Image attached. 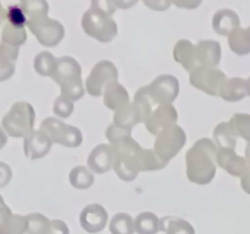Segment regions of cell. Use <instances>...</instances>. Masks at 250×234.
I'll return each mask as SVG.
<instances>
[{
  "mask_svg": "<svg viewBox=\"0 0 250 234\" xmlns=\"http://www.w3.org/2000/svg\"><path fill=\"white\" fill-rule=\"evenodd\" d=\"M229 124L236 132L237 136H241L250 143V115L234 114L229 119Z\"/></svg>",
  "mask_w": 250,
  "mask_h": 234,
  "instance_id": "d4e9b609",
  "label": "cell"
},
{
  "mask_svg": "<svg viewBox=\"0 0 250 234\" xmlns=\"http://www.w3.org/2000/svg\"><path fill=\"white\" fill-rule=\"evenodd\" d=\"M36 112L33 106L27 101L15 102L1 119V127L12 138H26L33 132Z\"/></svg>",
  "mask_w": 250,
  "mask_h": 234,
  "instance_id": "277c9868",
  "label": "cell"
},
{
  "mask_svg": "<svg viewBox=\"0 0 250 234\" xmlns=\"http://www.w3.org/2000/svg\"><path fill=\"white\" fill-rule=\"evenodd\" d=\"M11 214H12L11 211H10L9 207L5 205L4 199H2L1 195H0V224H1L2 222L7 218V217L11 216Z\"/></svg>",
  "mask_w": 250,
  "mask_h": 234,
  "instance_id": "836d02e7",
  "label": "cell"
},
{
  "mask_svg": "<svg viewBox=\"0 0 250 234\" xmlns=\"http://www.w3.org/2000/svg\"><path fill=\"white\" fill-rule=\"evenodd\" d=\"M167 163L164 162L154 150L146 149L143 150L141 158V171H158L164 168Z\"/></svg>",
  "mask_w": 250,
  "mask_h": 234,
  "instance_id": "83f0119b",
  "label": "cell"
},
{
  "mask_svg": "<svg viewBox=\"0 0 250 234\" xmlns=\"http://www.w3.org/2000/svg\"><path fill=\"white\" fill-rule=\"evenodd\" d=\"M149 95L154 104L171 105L180 92L177 78L171 75H163L156 78L150 85H146Z\"/></svg>",
  "mask_w": 250,
  "mask_h": 234,
  "instance_id": "9c48e42d",
  "label": "cell"
},
{
  "mask_svg": "<svg viewBox=\"0 0 250 234\" xmlns=\"http://www.w3.org/2000/svg\"><path fill=\"white\" fill-rule=\"evenodd\" d=\"M6 17V14H5L4 9L1 7V4H0V24L2 23V21H4V19Z\"/></svg>",
  "mask_w": 250,
  "mask_h": 234,
  "instance_id": "8d00e7d4",
  "label": "cell"
},
{
  "mask_svg": "<svg viewBox=\"0 0 250 234\" xmlns=\"http://www.w3.org/2000/svg\"><path fill=\"white\" fill-rule=\"evenodd\" d=\"M106 136L114 153L112 168L121 179L133 180L141 172V158L143 149L131 138V132L112 123L106 129Z\"/></svg>",
  "mask_w": 250,
  "mask_h": 234,
  "instance_id": "6da1fadb",
  "label": "cell"
},
{
  "mask_svg": "<svg viewBox=\"0 0 250 234\" xmlns=\"http://www.w3.org/2000/svg\"><path fill=\"white\" fill-rule=\"evenodd\" d=\"M139 122H144V116L142 110L134 101L132 104L125 105L124 107L115 111L114 124L125 131L131 132L134 124L139 123Z\"/></svg>",
  "mask_w": 250,
  "mask_h": 234,
  "instance_id": "4fadbf2b",
  "label": "cell"
},
{
  "mask_svg": "<svg viewBox=\"0 0 250 234\" xmlns=\"http://www.w3.org/2000/svg\"><path fill=\"white\" fill-rule=\"evenodd\" d=\"M173 55H175V60L178 61L187 71L192 72L195 68H198L194 48L189 41H180L173 51Z\"/></svg>",
  "mask_w": 250,
  "mask_h": 234,
  "instance_id": "ffe728a7",
  "label": "cell"
},
{
  "mask_svg": "<svg viewBox=\"0 0 250 234\" xmlns=\"http://www.w3.org/2000/svg\"><path fill=\"white\" fill-rule=\"evenodd\" d=\"M177 121V111L172 105H159L158 109L146 119V129L154 136H158L164 129L175 126Z\"/></svg>",
  "mask_w": 250,
  "mask_h": 234,
  "instance_id": "30bf717a",
  "label": "cell"
},
{
  "mask_svg": "<svg viewBox=\"0 0 250 234\" xmlns=\"http://www.w3.org/2000/svg\"><path fill=\"white\" fill-rule=\"evenodd\" d=\"M81 66L72 58H61L53 75V79L60 85L61 95L72 101L80 100L84 95L81 77Z\"/></svg>",
  "mask_w": 250,
  "mask_h": 234,
  "instance_id": "3957f363",
  "label": "cell"
},
{
  "mask_svg": "<svg viewBox=\"0 0 250 234\" xmlns=\"http://www.w3.org/2000/svg\"><path fill=\"white\" fill-rule=\"evenodd\" d=\"M222 71L214 67H198L190 72V84L209 95H219L222 83L226 80Z\"/></svg>",
  "mask_w": 250,
  "mask_h": 234,
  "instance_id": "52a82bcc",
  "label": "cell"
},
{
  "mask_svg": "<svg viewBox=\"0 0 250 234\" xmlns=\"http://www.w3.org/2000/svg\"><path fill=\"white\" fill-rule=\"evenodd\" d=\"M12 178V171L7 163L0 161V188H5Z\"/></svg>",
  "mask_w": 250,
  "mask_h": 234,
  "instance_id": "1f68e13d",
  "label": "cell"
},
{
  "mask_svg": "<svg viewBox=\"0 0 250 234\" xmlns=\"http://www.w3.org/2000/svg\"><path fill=\"white\" fill-rule=\"evenodd\" d=\"M198 55L197 58L204 67H215L219 65L220 58H221V51L220 45L217 43H199L198 45Z\"/></svg>",
  "mask_w": 250,
  "mask_h": 234,
  "instance_id": "d6986e66",
  "label": "cell"
},
{
  "mask_svg": "<svg viewBox=\"0 0 250 234\" xmlns=\"http://www.w3.org/2000/svg\"><path fill=\"white\" fill-rule=\"evenodd\" d=\"M216 161L220 167L226 170L229 175L234 177H242L248 166L246 158L237 155L234 153V149L229 148H221L217 151Z\"/></svg>",
  "mask_w": 250,
  "mask_h": 234,
  "instance_id": "7c38bea8",
  "label": "cell"
},
{
  "mask_svg": "<svg viewBox=\"0 0 250 234\" xmlns=\"http://www.w3.org/2000/svg\"><path fill=\"white\" fill-rule=\"evenodd\" d=\"M241 184L244 192L250 194V166H247L246 172L241 177Z\"/></svg>",
  "mask_w": 250,
  "mask_h": 234,
  "instance_id": "d6a6232c",
  "label": "cell"
},
{
  "mask_svg": "<svg viewBox=\"0 0 250 234\" xmlns=\"http://www.w3.org/2000/svg\"><path fill=\"white\" fill-rule=\"evenodd\" d=\"M104 104L110 110L117 111L128 104V93L117 80L109 83L104 90Z\"/></svg>",
  "mask_w": 250,
  "mask_h": 234,
  "instance_id": "e0dca14e",
  "label": "cell"
},
{
  "mask_svg": "<svg viewBox=\"0 0 250 234\" xmlns=\"http://www.w3.org/2000/svg\"><path fill=\"white\" fill-rule=\"evenodd\" d=\"M6 19L12 26L23 27V24L26 23V15H24L23 9L20 6L9 7L6 12Z\"/></svg>",
  "mask_w": 250,
  "mask_h": 234,
  "instance_id": "4dcf8cb0",
  "label": "cell"
},
{
  "mask_svg": "<svg viewBox=\"0 0 250 234\" xmlns=\"http://www.w3.org/2000/svg\"><path fill=\"white\" fill-rule=\"evenodd\" d=\"M7 143V134L6 132L2 129V127H0V150L6 145Z\"/></svg>",
  "mask_w": 250,
  "mask_h": 234,
  "instance_id": "e575fe53",
  "label": "cell"
},
{
  "mask_svg": "<svg viewBox=\"0 0 250 234\" xmlns=\"http://www.w3.org/2000/svg\"><path fill=\"white\" fill-rule=\"evenodd\" d=\"M247 83V93H248V95L250 97V78H248V79L246 80Z\"/></svg>",
  "mask_w": 250,
  "mask_h": 234,
  "instance_id": "74e56055",
  "label": "cell"
},
{
  "mask_svg": "<svg viewBox=\"0 0 250 234\" xmlns=\"http://www.w3.org/2000/svg\"><path fill=\"white\" fill-rule=\"evenodd\" d=\"M51 144L53 140L43 129L33 131L24 138V154L31 160L42 158L50 151Z\"/></svg>",
  "mask_w": 250,
  "mask_h": 234,
  "instance_id": "8fae6325",
  "label": "cell"
},
{
  "mask_svg": "<svg viewBox=\"0 0 250 234\" xmlns=\"http://www.w3.org/2000/svg\"><path fill=\"white\" fill-rule=\"evenodd\" d=\"M107 218V214L100 205H90L85 207L81 216L83 228L87 229L88 232L100 231L104 227L105 221Z\"/></svg>",
  "mask_w": 250,
  "mask_h": 234,
  "instance_id": "2e32d148",
  "label": "cell"
},
{
  "mask_svg": "<svg viewBox=\"0 0 250 234\" xmlns=\"http://www.w3.org/2000/svg\"><path fill=\"white\" fill-rule=\"evenodd\" d=\"M187 141V136L180 126H171L158 134L154 151L165 163L175 157Z\"/></svg>",
  "mask_w": 250,
  "mask_h": 234,
  "instance_id": "5b68a950",
  "label": "cell"
},
{
  "mask_svg": "<svg viewBox=\"0 0 250 234\" xmlns=\"http://www.w3.org/2000/svg\"><path fill=\"white\" fill-rule=\"evenodd\" d=\"M114 153L111 145L100 144L90 153L88 157V166L95 173L107 172L112 167Z\"/></svg>",
  "mask_w": 250,
  "mask_h": 234,
  "instance_id": "5bb4252c",
  "label": "cell"
},
{
  "mask_svg": "<svg viewBox=\"0 0 250 234\" xmlns=\"http://www.w3.org/2000/svg\"><path fill=\"white\" fill-rule=\"evenodd\" d=\"M214 138L216 144L221 148L234 149L237 144V134L229 122H222L215 128Z\"/></svg>",
  "mask_w": 250,
  "mask_h": 234,
  "instance_id": "44dd1931",
  "label": "cell"
},
{
  "mask_svg": "<svg viewBox=\"0 0 250 234\" xmlns=\"http://www.w3.org/2000/svg\"><path fill=\"white\" fill-rule=\"evenodd\" d=\"M131 221V217L126 216V214H121L120 216L115 217L112 219L111 223V231L114 234H131L132 233V228H131V223L126 224L127 222Z\"/></svg>",
  "mask_w": 250,
  "mask_h": 234,
  "instance_id": "f546056e",
  "label": "cell"
},
{
  "mask_svg": "<svg viewBox=\"0 0 250 234\" xmlns=\"http://www.w3.org/2000/svg\"><path fill=\"white\" fill-rule=\"evenodd\" d=\"M246 160H247V163H248V166H250V143L247 145V149H246Z\"/></svg>",
  "mask_w": 250,
  "mask_h": 234,
  "instance_id": "d590c367",
  "label": "cell"
},
{
  "mask_svg": "<svg viewBox=\"0 0 250 234\" xmlns=\"http://www.w3.org/2000/svg\"><path fill=\"white\" fill-rule=\"evenodd\" d=\"M41 129L50 136L54 143L61 144L67 148H77L82 143V133L80 129L63 123L54 117L44 119L41 124Z\"/></svg>",
  "mask_w": 250,
  "mask_h": 234,
  "instance_id": "8992f818",
  "label": "cell"
},
{
  "mask_svg": "<svg viewBox=\"0 0 250 234\" xmlns=\"http://www.w3.org/2000/svg\"><path fill=\"white\" fill-rule=\"evenodd\" d=\"M19 49L9 44L0 43V82L10 79L15 73V61Z\"/></svg>",
  "mask_w": 250,
  "mask_h": 234,
  "instance_id": "9a60e30c",
  "label": "cell"
},
{
  "mask_svg": "<svg viewBox=\"0 0 250 234\" xmlns=\"http://www.w3.org/2000/svg\"><path fill=\"white\" fill-rule=\"evenodd\" d=\"M73 111V101L70 100L68 98L59 97L58 99L55 100V104H54V112L55 115H58L59 117H62V118H66V117L70 116Z\"/></svg>",
  "mask_w": 250,
  "mask_h": 234,
  "instance_id": "f1b7e54d",
  "label": "cell"
},
{
  "mask_svg": "<svg viewBox=\"0 0 250 234\" xmlns=\"http://www.w3.org/2000/svg\"><path fill=\"white\" fill-rule=\"evenodd\" d=\"M56 66H58V61L50 53H41L36 56V60H34V68L39 75L44 77L46 76L53 77Z\"/></svg>",
  "mask_w": 250,
  "mask_h": 234,
  "instance_id": "603a6c76",
  "label": "cell"
},
{
  "mask_svg": "<svg viewBox=\"0 0 250 234\" xmlns=\"http://www.w3.org/2000/svg\"><path fill=\"white\" fill-rule=\"evenodd\" d=\"M231 49L238 55H246L250 53V28L234 33L229 38Z\"/></svg>",
  "mask_w": 250,
  "mask_h": 234,
  "instance_id": "4316f807",
  "label": "cell"
},
{
  "mask_svg": "<svg viewBox=\"0 0 250 234\" xmlns=\"http://www.w3.org/2000/svg\"><path fill=\"white\" fill-rule=\"evenodd\" d=\"M247 93V83L242 78H229L221 85L219 95L226 101H238L243 99Z\"/></svg>",
  "mask_w": 250,
  "mask_h": 234,
  "instance_id": "ac0fdd59",
  "label": "cell"
},
{
  "mask_svg": "<svg viewBox=\"0 0 250 234\" xmlns=\"http://www.w3.org/2000/svg\"><path fill=\"white\" fill-rule=\"evenodd\" d=\"M26 224H28L27 218L19 214H11L0 224V234H22L26 231Z\"/></svg>",
  "mask_w": 250,
  "mask_h": 234,
  "instance_id": "484cf974",
  "label": "cell"
},
{
  "mask_svg": "<svg viewBox=\"0 0 250 234\" xmlns=\"http://www.w3.org/2000/svg\"><path fill=\"white\" fill-rule=\"evenodd\" d=\"M216 155L217 146L211 139L198 140L186 155L188 179L199 185L211 182L216 173Z\"/></svg>",
  "mask_w": 250,
  "mask_h": 234,
  "instance_id": "7a4b0ae2",
  "label": "cell"
},
{
  "mask_svg": "<svg viewBox=\"0 0 250 234\" xmlns=\"http://www.w3.org/2000/svg\"><path fill=\"white\" fill-rule=\"evenodd\" d=\"M70 182L75 188L85 189V188H89L94 183V176L84 166H77V167L71 171Z\"/></svg>",
  "mask_w": 250,
  "mask_h": 234,
  "instance_id": "7402d4cb",
  "label": "cell"
},
{
  "mask_svg": "<svg viewBox=\"0 0 250 234\" xmlns=\"http://www.w3.org/2000/svg\"><path fill=\"white\" fill-rule=\"evenodd\" d=\"M1 40L2 43L17 48V46L23 44L24 40H26V32H24L23 27H16L7 23L4 27V29H2Z\"/></svg>",
  "mask_w": 250,
  "mask_h": 234,
  "instance_id": "cb8c5ba5",
  "label": "cell"
},
{
  "mask_svg": "<svg viewBox=\"0 0 250 234\" xmlns=\"http://www.w3.org/2000/svg\"><path fill=\"white\" fill-rule=\"evenodd\" d=\"M117 68L109 61H102L93 67L89 77L85 80L87 92L92 97H100L109 83L117 80Z\"/></svg>",
  "mask_w": 250,
  "mask_h": 234,
  "instance_id": "ba28073f",
  "label": "cell"
}]
</instances>
